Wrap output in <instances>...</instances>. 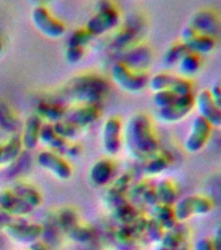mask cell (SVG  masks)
<instances>
[{
    "instance_id": "1",
    "label": "cell",
    "mask_w": 221,
    "mask_h": 250,
    "mask_svg": "<svg viewBox=\"0 0 221 250\" xmlns=\"http://www.w3.org/2000/svg\"><path fill=\"white\" fill-rule=\"evenodd\" d=\"M125 142L134 158L150 159L160 151V145L152 120L146 113H136L125 129Z\"/></svg>"
},
{
    "instance_id": "2",
    "label": "cell",
    "mask_w": 221,
    "mask_h": 250,
    "mask_svg": "<svg viewBox=\"0 0 221 250\" xmlns=\"http://www.w3.org/2000/svg\"><path fill=\"white\" fill-rule=\"evenodd\" d=\"M108 91V82L97 73H81L68 82V93L76 103L100 104Z\"/></svg>"
},
{
    "instance_id": "3",
    "label": "cell",
    "mask_w": 221,
    "mask_h": 250,
    "mask_svg": "<svg viewBox=\"0 0 221 250\" xmlns=\"http://www.w3.org/2000/svg\"><path fill=\"white\" fill-rule=\"evenodd\" d=\"M95 9L97 11L90 17L85 26L94 37L105 34L107 31L119 26L121 15L112 0H98Z\"/></svg>"
},
{
    "instance_id": "4",
    "label": "cell",
    "mask_w": 221,
    "mask_h": 250,
    "mask_svg": "<svg viewBox=\"0 0 221 250\" xmlns=\"http://www.w3.org/2000/svg\"><path fill=\"white\" fill-rule=\"evenodd\" d=\"M112 77L117 85L128 93H140L147 87L150 81V76L146 70H134L121 62L113 64Z\"/></svg>"
},
{
    "instance_id": "5",
    "label": "cell",
    "mask_w": 221,
    "mask_h": 250,
    "mask_svg": "<svg viewBox=\"0 0 221 250\" xmlns=\"http://www.w3.org/2000/svg\"><path fill=\"white\" fill-rule=\"evenodd\" d=\"M31 21L34 23V26L48 38H61L62 35L65 34L66 27L64 22L56 19L51 13L50 9L43 4H39L33 9Z\"/></svg>"
},
{
    "instance_id": "6",
    "label": "cell",
    "mask_w": 221,
    "mask_h": 250,
    "mask_svg": "<svg viewBox=\"0 0 221 250\" xmlns=\"http://www.w3.org/2000/svg\"><path fill=\"white\" fill-rule=\"evenodd\" d=\"M122 121L119 116H109L101 129V144L107 156L117 155L122 147Z\"/></svg>"
},
{
    "instance_id": "7",
    "label": "cell",
    "mask_w": 221,
    "mask_h": 250,
    "mask_svg": "<svg viewBox=\"0 0 221 250\" xmlns=\"http://www.w3.org/2000/svg\"><path fill=\"white\" fill-rule=\"evenodd\" d=\"M187 25L193 27L199 34L210 35L216 39L221 35V17L214 9L206 8L194 12Z\"/></svg>"
},
{
    "instance_id": "8",
    "label": "cell",
    "mask_w": 221,
    "mask_h": 250,
    "mask_svg": "<svg viewBox=\"0 0 221 250\" xmlns=\"http://www.w3.org/2000/svg\"><path fill=\"white\" fill-rule=\"evenodd\" d=\"M144 30V20L136 16L134 19L129 20L128 23H125L124 27H121V30L116 33L113 37L111 47L115 51L126 50L128 47L136 44L140 42V38Z\"/></svg>"
},
{
    "instance_id": "9",
    "label": "cell",
    "mask_w": 221,
    "mask_h": 250,
    "mask_svg": "<svg viewBox=\"0 0 221 250\" xmlns=\"http://www.w3.org/2000/svg\"><path fill=\"white\" fill-rule=\"evenodd\" d=\"M37 162L40 167L51 172L59 180H69L73 175V168L65 156L52 150H44L39 152Z\"/></svg>"
},
{
    "instance_id": "10",
    "label": "cell",
    "mask_w": 221,
    "mask_h": 250,
    "mask_svg": "<svg viewBox=\"0 0 221 250\" xmlns=\"http://www.w3.org/2000/svg\"><path fill=\"white\" fill-rule=\"evenodd\" d=\"M195 107V95H179L176 101L168 107L158 109V117L164 123H177L186 117Z\"/></svg>"
},
{
    "instance_id": "11",
    "label": "cell",
    "mask_w": 221,
    "mask_h": 250,
    "mask_svg": "<svg viewBox=\"0 0 221 250\" xmlns=\"http://www.w3.org/2000/svg\"><path fill=\"white\" fill-rule=\"evenodd\" d=\"M212 125L201 116H197L193 120L191 124L190 132L187 134V138L185 141V148L187 151L194 154V152H199L207 142L210 141L211 133H212Z\"/></svg>"
},
{
    "instance_id": "12",
    "label": "cell",
    "mask_w": 221,
    "mask_h": 250,
    "mask_svg": "<svg viewBox=\"0 0 221 250\" xmlns=\"http://www.w3.org/2000/svg\"><path fill=\"white\" fill-rule=\"evenodd\" d=\"M181 42L189 48L191 52L199 55L210 54L215 50L218 39L206 34H199L189 25H185L181 30Z\"/></svg>"
},
{
    "instance_id": "13",
    "label": "cell",
    "mask_w": 221,
    "mask_h": 250,
    "mask_svg": "<svg viewBox=\"0 0 221 250\" xmlns=\"http://www.w3.org/2000/svg\"><path fill=\"white\" fill-rule=\"evenodd\" d=\"M120 62L134 70H146L152 62V50L147 44L138 42L121 51Z\"/></svg>"
},
{
    "instance_id": "14",
    "label": "cell",
    "mask_w": 221,
    "mask_h": 250,
    "mask_svg": "<svg viewBox=\"0 0 221 250\" xmlns=\"http://www.w3.org/2000/svg\"><path fill=\"white\" fill-rule=\"evenodd\" d=\"M100 116L99 104H90V103H76L74 105L66 108V115L64 120L83 129L89 126Z\"/></svg>"
},
{
    "instance_id": "15",
    "label": "cell",
    "mask_w": 221,
    "mask_h": 250,
    "mask_svg": "<svg viewBox=\"0 0 221 250\" xmlns=\"http://www.w3.org/2000/svg\"><path fill=\"white\" fill-rule=\"evenodd\" d=\"M5 233L11 238L16 240L19 242H27L38 241L39 238L42 237L43 234V227L37 223H29V222H13L12 220L8 226L4 227Z\"/></svg>"
},
{
    "instance_id": "16",
    "label": "cell",
    "mask_w": 221,
    "mask_h": 250,
    "mask_svg": "<svg viewBox=\"0 0 221 250\" xmlns=\"http://www.w3.org/2000/svg\"><path fill=\"white\" fill-rule=\"evenodd\" d=\"M0 208L5 211L8 215L13 216H26L34 211V208L20 198L15 191L12 190L11 187L0 189Z\"/></svg>"
},
{
    "instance_id": "17",
    "label": "cell",
    "mask_w": 221,
    "mask_h": 250,
    "mask_svg": "<svg viewBox=\"0 0 221 250\" xmlns=\"http://www.w3.org/2000/svg\"><path fill=\"white\" fill-rule=\"evenodd\" d=\"M195 107L198 116L206 119L212 126H221V107L215 103L208 90H202L195 97Z\"/></svg>"
},
{
    "instance_id": "18",
    "label": "cell",
    "mask_w": 221,
    "mask_h": 250,
    "mask_svg": "<svg viewBox=\"0 0 221 250\" xmlns=\"http://www.w3.org/2000/svg\"><path fill=\"white\" fill-rule=\"evenodd\" d=\"M116 173V164L111 156H104L97 160L90 169V180L95 187H105L108 185Z\"/></svg>"
},
{
    "instance_id": "19",
    "label": "cell",
    "mask_w": 221,
    "mask_h": 250,
    "mask_svg": "<svg viewBox=\"0 0 221 250\" xmlns=\"http://www.w3.org/2000/svg\"><path fill=\"white\" fill-rule=\"evenodd\" d=\"M43 120L38 113H33L27 117L26 121L22 125V133H21V141H22L23 148L33 150L39 144L40 137V129L43 126Z\"/></svg>"
},
{
    "instance_id": "20",
    "label": "cell",
    "mask_w": 221,
    "mask_h": 250,
    "mask_svg": "<svg viewBox=\"0 0 221 250\" xmlns=\"http://www.w3.org/2000/svg\"><path fill=\"white\" fill-rule=\"evenodd\" d=\"M23 150L22 141L20 134H12L3 142H0V166L13 163L21 156Z\"/></svg>"
},
{
    "instance_id": "21",
    "label": "cell",
    "mask_w": 221,
    "mask_h": 250,
    "mask_svg": "<svg viewBox=\"0 0 221 250\" xmlns=\"http://www.w3.org/2000/svg\"><path fill=\"white\" fill-rule=\"evenodd\" d=\"M11 189L19 195L20 198H22L26 203H29L33 208L40 206L42 203V194L33 184L19 180L13 185H11Z\"/></svg>"
},
{
    "instance_id": "22",
    "label": "cell",
    "mask_w": 221,
    "mask_h": 250,
    "mask_svg": "<svg viewBox=\"0 0 221 250\" xmlns=\"http://www.w3.org/2000/svg\"><path fill=\"white\" fill-rule=\"evenodd\" d=\"M37 113L42 120H46L50 124H55L65 119L66 108L56 102H40L37 107Z\"/></svg>"
},
{
    "instance_id": "23",
    "label": "cell",
    "mask_w": 221,
    "mask_h": 250,
    "mask_svg": "<svg viewBox=\"0 0 221 250\" xmlns=\"http://www.w3.org/2000/svg\"><path fill=\"white\" fill-rule=\"evenodd\" d=\"M189 230L187 227L182 223H177L171 229H167L164 232V236L160 241V245L164 246L168 250H175L177 246H180L182 242L187 241Z\"/></svg>"
},
{
    "instance_id": "24",
    "label": "cell",
    "mask_w": 221,
    "mask_h": 250,
    "mask_svg": "<svg viewBox=\"0 0 221 250\" xmlns=\"http://www.w3.org/2000/svg\"><path fill=\"white\" fill-rule=\"evenodd\" d=\"M177 68H179L180 76H182V77L189 78L191 76H195L202 68V55L189 51L180 60Z\"/></svg>"
},
{
    "instance_id": "25",
    "label": "cell",
    "mask_w": 221,
    "mask_h": 250,
    "mask_svg": "<svg viewBox=\"0 0 221 250\" xmlns=\"http://www.w3.org/2000/svg\"><path fill=\"white\" fill-rule=\"evenodd\" d=\"M156 195H158V201L159 203L163 205H169L173 206V203L177 202V197H179V190L176 188V184L169 179L160 180L158 185L155 187Z\"/></svg>"
},
{
    "instance_id": "26",
    "label": "cell",
    "mask_w": 221,
    "mask_h": 250,
    "mask_svg": "<svg viewBox=\"0 0 221 250\" xmlns=\"http://www.w3.org/2000/svg\"><path fill=\"white\" fill-rule=\"evenodd\" d=\"M172 155L167 151L156 152L155 155H152L150 159H147L146 162V173L151 176L159 175L161 172H164L165 169H168V167L172 164Z\"/></svg>"
},
{
    "instance_id": "27",
    "label": "cell",
    "mask_w": 221,
    "mask_h": 250,
    "mask_svg": "<svg viewBox=\"0 0 221 250\" xmlns=\"http://www.w3.org/2000/svg\"><path fill=\"white\" fill-rule=\"evenodd\" d=\"M154 219H156L165 230L171 229L172 227H175L179 223L175 216L173 206L163 205V203H158L156 206H154Z\"/></svg>"
},
{
    "instance_id": "28",
    "label": "cell",
    "mask_w": 221,
    "mask_h": 250,
    "mask_svg": "<svg viewBox=\"0 0 221 250\" xmlns=\"http://www.w3.org/2000/svg\"><path fill=\"white\" fill-rule=\"evenodd\" d=\"M0 125L3 126L5 130L12 132L16 134V130L19 128H22L20 125L19 116L16 115L11 105H8V103L0 102Z\"/></svg>"
},
{
    "instance_id": "29",
    "label": "cell",
    "mask_w": 221,
    "mask_h": 250,
    "mask_svg": "<svg viewBox=\"0 0 221 250\" xmlns=\"http://www.w3.org/2000/svg\"><path fill=\"white\" fill-rule=\"evenodd\" d=\"M173 210H175V216L177 222L183 223L187 219H190L193 215H195L194 195H189V197H185V198L177 201Z\"/></svg>"
},
{
    "instance_id": "30",
    "label": "cell",
    "mask_w": 221,
    "mask_h": 250,
    "mask_svg": "<svg viewBox=\"0 0 221 250\" xmlns=\"http://www.w3.org/2000/svg\"><path fill=\"white\" fill-rule=\"evenodd\" d=\"M186 52H189V48L181 41L172 43L171 46L167 48V51H165V54H164V64L168 66L177 65Z\"/></svg>"
},
{
    "instance_id": "31",
    "label": "cell",
    "mask_w": 221,
    "mask_h": 250,
    "mask_svg": "<svg viewBox=\"0 0 221 250\" xmlns=\"http://www.w3.org/2000/svg\"><path fill=\"white\" fill-rule=\"evenodd\" d=\"M58 224L62 230H65L66 233H69L74 227L80 224V218H78L77 211L72 207H65L60 210L58 215Z\"/></svg>"
},
{
    "instance_id": "32",
    "label": "cell",
    "mask_w": 221,
    "mask_h": 250,
    "mask_svg": "<svg viewBox=\"0 0 221 250\" xmlns=\"http://www.w3.org/2000/svg\"><path fill=\"white\" fill-rule=\"evenodd\" d=\"M175 74L167 73V72H160V73L155 74L150 78L148 81V86L150 89L155 91H160V90H171L172 82H173Z\"/></svg>"
},
{
    "instance_id": "33",
    "label": "cell",
    "mask_w": 221,
    "mask_h": 250,
    "mask_svg": "<svg viewBox=\"0 0 221 250\" xmlns=\"http://www.w3.org/2000/svg\"><path fill=\"white\" fill-rule=\"evenodd\" d=\"M94 38H95V37H94L86 27H80V29H77V30L73 31V33L70 34L66 46L83 47V48H85L86 46H89Z\"/></svg>"
},
{
    "instance_id": "34",
    "label": "cell",
    "mask_w": 221,
    "mask_h": 250,
    "mask_svg": "<svg viewBox=\"0 0 221 250\" xmlns=\"http://www.w3.org/2000/svg\"><path fill=\"white\" fill-rule=\"evenodd\" d=\"M54 128L59 136L62 137V138L66 141L74 140V138H76V137H77L82 130L81 128H78V126H76V125L70 124V123H68V121L65 120L55 123Z\"/></svg>"
},
{
    "instance_id": "35",
    "label": "cell",
    "mask_w": 221,
    "mask_h": 250,
    "mask_svg": "<svg viewBox=\"0 0 221 250\" xmlns=\"http://www.w3.org/2000/svg\"><path fill=\"white\" fill-rule=\"evenodd\" d=\"M171 90L176 95H187V94H194V86H193V82L186 77H182V76H176L173 78V82H172Z\"/></svg>"
},
{
    "instance_id": "36",
    "label": "cell",
    "mask_w": 221,
    "mask_h": 250,
    "mask_svg": "<svg viewBox=\"0 0 221 250\" xmlns=\"http://www.w3.org/2000/svg\"><path fill=\"white\" fill-rule=\"evenodd\" d=\"M179 95H176L172 90H160V91H155L154 93V98L152 101L155 103V105L158 107V109L164 108V107H168L171 105L173 102L176 101V98Z\"/></svg>"
},
{
    "instance_id": "37",
    "label": "cell",
    "mask_w": 221,
    "mask_h": 250,
    "mask_svg": "<svg viewBox=\"0 0 221 250\" xmlns=\"http://www.w3.org/2000/svg\"><path fill=\"white\" fill-rule=\"evenodd\" d=\"M144 230L147 232L148 237L151 238V241L155 242L161 241V238H163L164 236V232H165V229L161 227V224L154 218L147 220L146 227H144Z\"/></svg>"
},
{
    "instance_id": "38",
    "label": "cell",
    "mask_w": 221,
    "mask_h": 250,
    "mask_svg": "<svg viewBox=\"0 0 221 250\" xmlns=\"http://www.w3.org/2000/svg\"><path fill=\"white\" fill-rule=\"evenodd\" d=\"M214 208L212 199L206 195H194V212L195 215H206Z\"/></svg>"
},
{
    "instance_id": "39",
    "label": "cell",
    "mask_w": 221,
    "mask_h": 250,
    "mask_svg": "<svg viewBox=\"0 0 221 250\" xmlns=\"http://www.w3.org/2000/svg\"><path fill=\"white\" fill-rule=\"evenodd\" d=\"M70 237L73 238L74 241L78 242H87L90 241L91 238H93V230L90 229L89 227H85L83 224H77V226L74 227L73 229L70 230L69 233H68Z\"/></svg>"
},
{
    "instance_id": "40",
    "label": "cell",
    "mask_w": 221,
    "mask_h": 250,
    "mask_svg": "<svg viewBox=\"0 0 221 250\" xmlns=\"http://www.w3.org/2000/svg\"><path fill=\"white\" fill-rule=\"evenodd\" d=\"M83 56H85V48L83 47L66 46L65 59L68 62H70V64L80 62L83 59Z\"/></svg>"
},
{
    "instance_id": "41",
    "label": "cell",
    "mask_w": 221,
    "mask_h": 250,
    "mask_svg": "<svg viewBox=\"0 0 221 250\" xmlns=\"http://www.w3.org/2000/svg\"><path fill=\"white\" fill-rule=\"evenodd\" d=\"M208 91H210L211 97H212L215 103H216L219 107H221V81L220 80L214 82V85L211 86V89L208 90Z\"/></svg>"
},
{
    "instance_id": "42",
    "label": "cell",
    "mask_w": 221,
    "mask_h": 250,
    "mask_svg": "<svg viewBox=\"0 0 221 250\" xmlns=\"http://www.w3.org/2000/svg\"><path fill=\"white\" fill-rule=\"evenodd\" d=\"M194 250H214L211 238H199L198 241L195 242Z\"/></svg>"
},
{
    "instance_id": "43",
    "label": "cell",
    "mask_w": 221,
    "mask_h": 250,
    "mask_svg": "<svg viewBox=\"0 0 221 250\" xmlns=\"http://www.w3.org/2000/svg\"><path fill=\"white\" fill-rule=\"evenodd\" d=\"M211 241H212V245H214V250H221V223L215 229L214 238Z\"/></svg>"
},
{
    "instance_id": "44",
    "label": "cell",
    "mask_w": 221,
    "mask_h": 250,
    "mask_svg": "<svg viewBox=\"0 0 221 250\" xmlns=\"http://www.w3.org/2000/svg\"><path fill=\"white\" fill-rule=\"evenodd\" d=\"M11 222H12L11 215H8L5 211H3L1 208H0V228H4V227L8 226Z\"/></svg>"
},
{
    "instance_id": "45",
    "label": "cell",
    "mask_w": 221,
    "mask_h": 250,
    "mask_svg": "<svg viewBox=\"0 0 221 250\" xmlns=\"http://www.w3.org/2000/svg\"><path fill=\"white\" fill-rule=\"evenodd\" d=\"M30 250H47V248H46V245L43 244V242L35 241V242H33V244H31Z\"/></svg>"
},
{
    "instance_id": "46",
    "label": "cell",
    "mask_w": 221,
    "mask_h": 250,
    "mask_svg": "<svg viewBox=\"0 0 221 250\" xmlns=\"http://www.w3.org/2000/svg\"><path fill=\"white\" fill-rule=\"evenodd\" d=\"M175 250H190V244H189V241L182 242V244L180 246H177Z\"/></svg>"
},
{
    "instance_id": "47",
    "label": "cell",
    "mask_w": 221,
    "mask_h": 250,
    "mask_svg": "<svg viewBox=\"0 0 221 250\" xmlns=\"http://www.w3.org/2000/svg\"><path fill=\"white\" fill-rule=\"evenodd\" d=\"M155 250H168V249H165V248H164V246L159 245V246H158V248H156Z\"/></svg>"
},
{
    "instance_id": "48",
    "label": "cell",
    "mask_w": 221,
    "mask_h": 250,
    "mask_svg": "<svg viewBox=\"0 0 221 250\" xmlns=\"http://www.w3.org/2000/svg\"><path fill=\"white\" fill-rule=\"evenodd\" d=\"M1 51H3V43L0 41V54H1Z\"/></svg>"
},
{
    "instance_id": "49",
    "label": "cell",
    "mask_w": 221,
    "mask_h": 250,
    "mask_svg": "<svg viewBox=\"0 0 221 250\" xmlns=\"http://www.w3.org/2000/svg\"><path fill=\"white\" fill-rule=\"evenodd\" d=\"M30 1H34V3H38V1H42V0H30Z\"/></svg>"
},
{
    "instance_id": "50",
    "label": "cell",
    "mask_w": 221,
    "mask_h": 250,
    "mask_svg": "<svg viewBox=\"0 0 221 250\" xmlns=\"http://www.w3.org/2000/svg\"><path fill=\"white\" fill-rule=\"evenodd\" d=\"M220 128H221V126H220Z\"/></svg>"
}]
</instances>
